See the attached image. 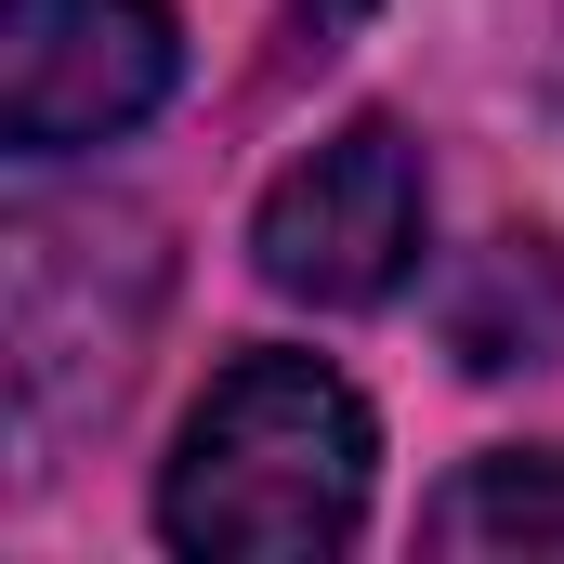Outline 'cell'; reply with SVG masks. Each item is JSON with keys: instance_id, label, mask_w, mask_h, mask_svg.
I'll list each match as a JSON object with an SVG mask.
<instances>
[{"instance_id": "obj_2", "label": "cell", "mask_w": 564, "mask_h": 564, "mask_svg": "<svg viewBox=\"0 0 564 564\" xmlns=\"http://www.w3.org/2000/svg\"><path fill=\"white\" fill-rule=\"evenodd\" d=\"M421 250H433V171H421V144H408V119H341L315 158H289L276 184H263V210H250L263 289L315 302V315L394 302V289L421 276Z\"/></svg>"}, {"instance_id": "obj_3", "label": "cell", "mask_w": 564, "mask_h": 564, "mask_svg": "<svg viewBox=\"0 0 564 564\" xmlns=\"http://www.w3.org/2000/svg\"><path fill=\"white\" fill-rule=\"evenodd\" d=\"M171 79H184L171 0H0V144L26 171L144 132Z\"/></svg>"}, {"instance_id": "obj_4", "label": "cell", "mask_w": 564, "mask_h": 564, "mask_svg": "<svg viewBox=\"0 0 564 564\" xmlns=\"http://www.w3.org/2000/svg\"><path fill=\"white\" fill-rule=\"evenodd\" d=\"M446 355L473 381H512V368H552L564 355V263L539 237H486L473 250V276L446 302Z\"/></svg>"}, {"instance_id": "obj_5", "label": "cell", "mask_w": 564, "mask_h": 564, "mask_svg": "<svg viewBox=\"0 0 564 564\" xmlns=\"http://www.w3.org/2000/svg\"><path fill=\"white\" fill-rule=\"evenodd\" d=\"M421 552H564V446H486L421 512Z\"/></svg>"}, {"instance_id": "obj_6", "label": "cell", "mask_w": 564, "mask_h": 564, "mask_svg": "<svg viewBox=\"0 0 564 564\" xmlns=\"http://www.w3.org/2000/svg\"><path fill=\"white\" fill-rule=\"evenodd\" d=\"M341 13H355V0H302V40H328V26H341Z\"/></svg>"}, {"instance_id": "obj_1", "label": "cell", "mask_w": 564, "mask_h": 564, "mask_svg": "<svg viewBox=\"0 0 564 564\" xmlns=\"http://www.w3.org/2000/svg\"><path fill=\"white\" fill-rule=\"evenodd\" d=\"M368 486H381V421L368 394L328 368V355H276L250 341L171 433V473H158V539L197 564H302L341 552L368 525Z\"/></svg>"}]
</instances>
